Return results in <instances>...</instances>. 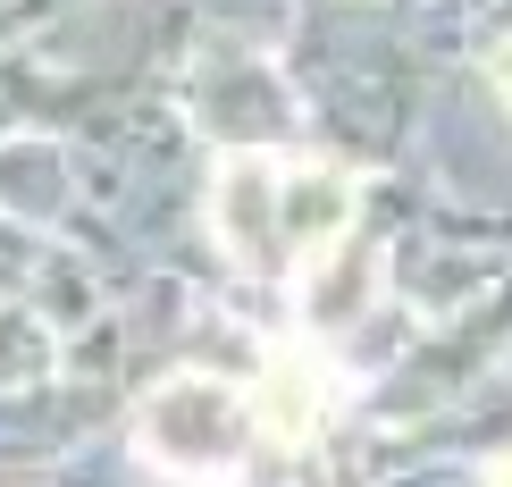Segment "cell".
Returning a JSON list of instances; mask_svg holds the SVG:
<instances>
[{"label": "cell", "instance_id": "6da1fadb", "mask_svg": "<svg viewBox=\"0 0 512 487\" xmlns=\"http://www.w3.org/2000/svg\"><path fill=\"white\" fill-rule=\"evenodd\" d=\"M353 210H361V185L336 160L227 152L210 177V227H219L227 261L261 286H303L353 236Z\"/></svg>", "mask_w": 512, "mask_h": 487}, {"label": "cell", "instance_id": "7a4b0ae2", "mask_svg": "<svg viewBox=\"0 0 512 487\" xmlns=\"http://www.w3.org/2000/svg\"><path fill=\"white\" fill-rule=\"evenodd\" d=\"M143 429V454L160 462V471H185V479H227L244 471V454L261 446V412H252V395L236 378H168V387L143 395L135 412Z\"/></svg>", "mask_w": 512, "mask_h": 487}, {"label": "cell", "instance_id": "3957f363", "mask_svg": "<svg viewBox=\"0 0 512 487\" xmlns=\"http://www.w3.org/2000/svg\"><path fill=\"white\" fill-rule=\"evenodd\" d=\"M496 84H504V93H512V42H504V51H496Z\"/></svg>", "mask_w": 512, "mask_h": 487}]
</instances>
